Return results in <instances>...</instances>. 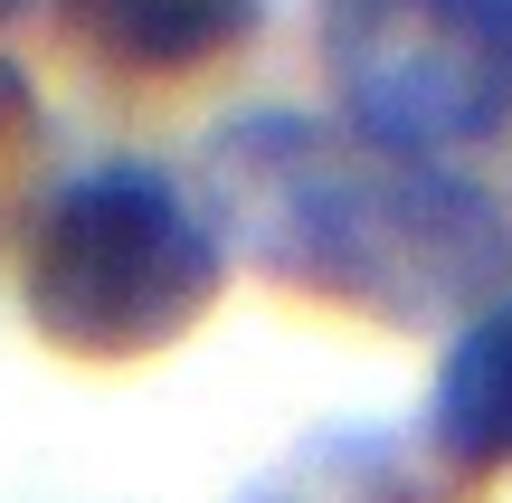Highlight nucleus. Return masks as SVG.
Masks as SVG:
<instances>
[{"mask_svg": "<svg viewBox=\"0 0 512 503\" xmlns=\"http://www.w3.org/2000/svg\"><path fill=\"white\" fill-rule=\"evenodd\" d=\"M219 238L238 228L256 266L304 295L361 304L380 323H475L512 295V219L484 181L437 152H399L361 124L256 114L209 152Z\"/></svg>", "mask_w": 512, "mask_h": 503, "instance_id": "1", "label": "nucleus"}, {"mask_svg": "<svg viewBox=\"0 0 512 503\" xmlns=\"http://www.w3.org/2000/svg\"><path fill=\"white\" fill-rule=\"evenodd\" d=\"M228 238L152 162H95L38 209L19 304L67 361H152L219 304Z\"/></svg>", "mask_w": 512, "mask_h": 503, "instance_id": "2", "label": "nucleus"}, {"mask_svg": "<svg viewBox=\"0 0 512 503\" xmlns=\"http://www.w3.org/2000/svg\"><path fill=\"white\" fill-rule=\"evenodd\" d=\"M323 57L361 133L465 152L512 124V0H323Z\"/></svg>", "mask_w": 512, "mask_h": 503, "instance_id": "3", "label": "nucleus"}, {"mask_svg": "<svg viewBox=\"0 0 512 503\" xmlns=\"http://www.w3.org/2000/svg\"><path fill=\"white\" fill-rule=\"evenodd\" d=\"M427 447L465 475L512 466V295H494L475 323H456L427 390Z\"/></svg>", "mask_w": 512, "mask_h": 503, "instance_id": "4", "label": "nucleus"}, {"mask_svg": "<svg viewBox=\"0 0 512 503\" xmlns=\"http://www.w3.org/2000/svg\"><path fill=\"white\" fill-rule=\"evenodd\" d=\"M86 38L114 57V67H143V76H181L228 57L256 29V0H76Z\"/></svg>", "mask_w": 512, "mask_h": 503, "instance_id": "5", "label": "nucleus"}, {"mask_svg": "<svg viewBox=\"0 0 512 503\" xmlns=\"http://www.w3.org/2000/svg\"><path fill=\"white\" fill-rule=\"evenodd\" d=\"M247 503H418V475L399 466L389 437H313Z\"/></svg>", "mask_w": 512, "mask_h": 503, "instance_id": "6", "label": "nucleus"}, {"mask_svg": "<svg viewBox=\"0 0 512 503\" xmlns=\"http://www.w3.org/2000/svg\"><path fill=\"white\" fill-rule=\"evenodd\" d=\"M19 10H29V0H0V19H19Z\"/></svg>", "mask_w": 512, "mask_h": 503, "instance_id": "7", "label": "nucleus"}]
</instances>
